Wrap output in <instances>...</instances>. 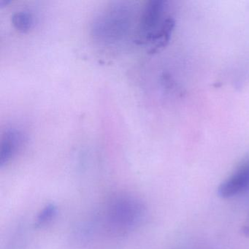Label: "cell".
Returning <instances> with one entry per match:
<instances>
[{"mask_svg":"<svg viewBox=\"0 0 249 249\" xmlns=\"http://www.w3.org/2000/svg\"><path fill=\"white\" fill-rule=\"evenodd\" d=\"M132 7L119 3L109 6L98 14L92 24L94 40L107 47H113L125 41L130 35L136 16Z\"/></svg>","mask_w":249,"mask_h":249,"instance_id":"1","label":"cell"},{"mask_svg":"<svg viewBox=\"0 0 249 249\" xmlns=\"http://www.w3.org/2000/svg\"><path fill=\"white\" fill-rule=\"evenodd\" d=\"M167 2L162 0H151L141 11L135 42L138 44L151 43L161 31L170 17L166 16Z\"/></svg>","mask_w":249,"mask_h":249,"instance_id":"2","label":"cell"},{"mask_svg":"<svg viewBox=\"0 0 249 249\" xmlns=\"http://www.w3.org/2000/svg\"><path fill=\"white\" fill-rule=\"evenodd\" d=\"M143 208L139 201L132 196L116 198L109 207L108 220L113 228L126 230L139 222Z\"/></svg>","mask_w":249,"mask_h":249,"instance_id":"3","label":"cell"},{"mask_svg":"<svg viewBox=\"0 0 249 249\" xmlns=\"http://www.w3.org/2000/svg\"><path fill=\"white\" fill-rule=\"evenodd\" d=\"M25 141V135L19 128L11 126L5 129L0 143V165L11 161L21 149Z\"/></svg>","mask_w":249,"mask_h":249,"instance_id":"4","label":"cell"},{"mask_svg":"<svg viewBox=\"0 0 249 249\" xmlns=\"http://www.w3.org/2000/svg\"><path fill=\"white\" fill-rule=\"evenodd\" d=\"M248 189H249V161L243 163L220 185L218 193L221 197L230 198L240 195Z\"/></svg>","mask_w":249,"mask_h":249,"instance_id":"5","label":"cell"},{"mask_svg":"<svg viewBox=\"0 0 249 249\" xmlns=\"http://www.w3.org/2000/svg\"><path fill=\"white\" fill-rule=\"evenodd\" d=\"M11 22L16 30L20 33H26L34 26V17L28 11H17L11 17Z\"/></svg>","mask_w":249,"mask_h":249,"instance_id":"6","label":"cell"}]
</instances>
